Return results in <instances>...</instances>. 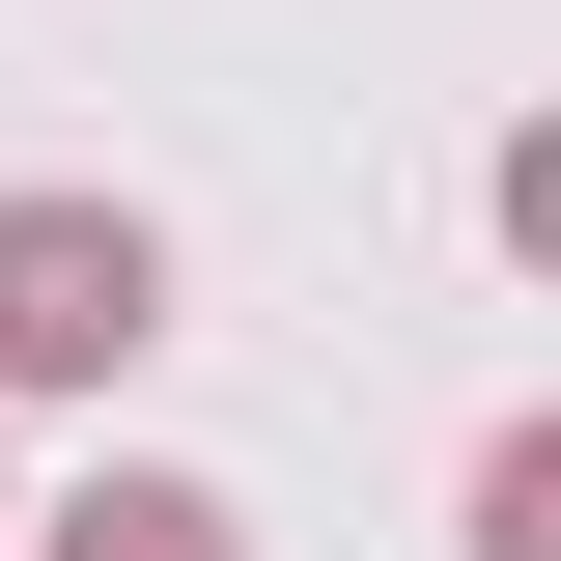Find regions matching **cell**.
<instances>
[{"mask_svg": "<svg viewBox=\"0 0 561 561\" xmlns=\"http://www.w3.org/2000/svg\"><path fill=\"white\" fill-rule=\"evenodd\" d=\"M169 337V225L140 197H0V393H113Z\"/></svg>", "mask_w": 561, "mask_h": 561, "instance_id": "6da1fadb", "label": "cell"}, {"mask_svg": "<svg viewBox=\"0 0 561 561\" xmlns=\"http://www.w3.org/2000/svg\"><path fill=\"white\" fill-rule=\"evenodd\" d=\"M28 561H253V505L225 478H84V505H28Z\"/></svg>", "mask_w": 561, "mask_h": 561, "instance_id": "7a4b0ae2", "label": "cell"}, {"mask_svg": "<svg viewBox=\"0 0 561 561\" xmlns=\"http://www.w3.org/2000/svg\"><path fill=\"white\" fill-rule=\"evenodd\" d=\"M478 561H561V421H505V449H478Z\"/></svg>", "mask_w": 561, "mask_h": 561, "instance_id": "3957f363", "label": "cell"}]
</instances>
